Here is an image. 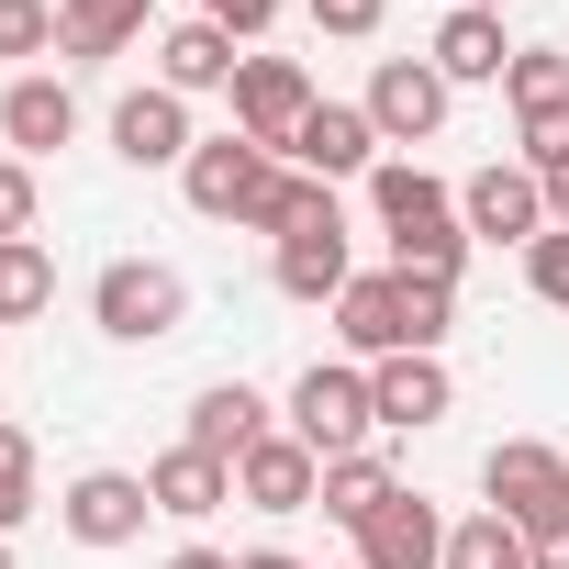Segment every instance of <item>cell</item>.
<instances>
[{
  "label": "cell",
  "instance_id": "obj_35",
  "mask_svg": "<svg viewBox=\"0 0 569 569\" xmlns=\"http://www.w3.org/2000/svg\"><path fill=\"white\" fill-rule=\"evenodd\" d=\"M547 223H558V234H569V168H558V179H547Z\"/></svg>",
  "mask_w": 569,
  "mask_h": 569
},
{
  "label": "cell",
  "instance_id": "obj_25",
  "mask_svg": "<svg viewBox=\"0 0 569 569\" xmlns=\"http://www.w3.org/2000/svg\"><path fill=\"white\" fill-rule=\"evenodd\" d=\"M502 90H513V112H547V101H569V57L558 46H513Z\"/></svg>",
  "mask_w": 569,
  "mask_h": 569
},
{
  "label": "cell",
  "instance_id": "obj_6",
  "mask_svg": "<svg viewBox=\"0 0 569 569\" xmlns=\"http://www.w3.org/2000/svg\"><path fill=\"white\" fill-rule=\"evenodd\" d=\"M302 112H313V79H302L291 57H246V68H234V134H246V146L291 157Z\"/></svg>",
  "mask_w": 569,
  "mask_h": 569
},
{
  "label": "cell",
  "instance_id": "obj_16",
  "mask_svg": "<svg viewBox=\"0 0 569 569\" xmlns=\"http://www.w3.org/2000/svg\"><path fill=\"white\" fill-rule=\"evenodd\" d=\"M369 402H380L391 436H413V425H447L458 413V380H447V358H380L369 369Z\"/></svg>",
  "mask_w": 569,
  "mask_h": 569
},
{
  "label": "cell",
  "instance_id": "obj_19",
  "mask_svg": "<svg viewBox=\"0 0 569 569\" xmlns=\"http://www.w3.org/2000/svg\"><path fill=\"white\" fill-rule=\"evenodd\" d=\"M123 46H146V0H57V57L101 68Z\"/></svg>",
  "mask_w": 569,
  "mask_h": 569
},
{
  "label": "cell",
  "instance_id": "obj_22",
  "mask_svg": "<svg viewBox=\"0 0 569 569\" xmlns=\"http://www.w3.org/2000/svg\"><path fill=\"white\" fill-rule=\"evenodd\" d=\"M513 68V46H502V12H447L436 23V79L447 90H469V79H502Z\"/></svg>",
  "mask_w": 569,
  "mask_h": 569
},
{
  "label": "cell",
  "instance_id": "obj_5",
  "mask_svg": "<svg viewBox=\"0 0 569 569\" xmlns=\"http://www.w3.org/2000/svg\"><path fill=\"white\" fill-rule=\"evenodd\" d=\"M291 436H302L313 458H358V447L380 436V402H369V380H358V369H325V358H313V369L291 380Z\"/></svg>",
  "mask_w": 569,
  "mask_h": 569
},
{
  "label": "cell",
  "instance_id": "obj_33",
  "mask_svg": "<svg viewBox=\"0 0 569 569\" xmlns=\"http://www.w3.org/2000/svg\"><path fill=\"white\" fill-rule=\"evenodd\" d=\"M536 569H569V525H547V536H536Z\"/></svg>",
  "mask_w": 569,
  "mask_h": 569
},
{
  "label": "cell",
  "instance_id": "obj_11",
  "mask_svg": "<svg viewBox=\"0 0 569 569\" xmlns=\"http://www.w3.org/2000/svg\"><path fill=\"white\" fill-rule=\"evenodd\" d=\"M347 279H358V268H347V212H336V201L279 234V291H291V302H336Z\"/></svg>",
  "mask_w": 569,
  "mask_h": 569
},
{
  "label": "cell",
  "instance_id": "obj_18",
  "mask_svg": "<svg viewBox=\"0 0 569 569\" xmlns=\"http://www.w3.org/2000/svg\"><path fill=\"white\" fill-rule=\"evenodd\" d=\"M257 436H268V402H257L246 380H212V391L190 402V436H179V447H201V458H223V469H234Z\"/></svg>",
  "mask_w": 569,
  "mask_h": 569
},
{
  "label": "cell",
  "instance_id": "obj_34",
  "mask_svg": "<svg viewBox=\"0 0 569 569\" xmlns=\"http://www.w3.org/2000/svg\"><path fill=\"white\" fill-rule=\"evenodd\" d=\"M168 569H234V558H223V547H179Z\"/></svg>",
  "mask_w": 569,
  "mask_h": 569
},
{
  "label": "cell",
  "instance_id": "obj_9",
  "mask_svg": "<svg viewBox=\"0 0 569 569\" xmlns=\"http://www.w3.org/2000/svg\"><path fill=\"white\" fill-rule=\"evenodd\" d=\"M458 212H469V234H491V246H536V234H547V179H536L525 157H513V168L491 157V168L458 190Z\"/></svg>",
  "mask_w": 569,
  "mask_h": 569
},
{
  "label": "cell",
  "instance_id": "obj_29",
  "mask_svg": "<svg viewBox=\"0 0 569 569\" xmlns=\"http://www.w3.org/2000/svg\"><path fill=\"white\" fill-rule=\"evenodd\" d=\"M525 279H536V302H558V313H569V234H558V223L525 246Z\"/></svg>",
  "mask_w": 569,
  "mask_h": 569
},
{
  "label": "cell",
  "instance_id": "obj_38",
  "mask_svg": "<svg viewBox=\"0 0 569 569\" xmlns=\"http://www.w3.org/2000/svg\"><path fill=\"white\" fill-rule=\"evenodd\" d=\"M0 569H12V536H0Z\"/></svg>",
  "mask_w": 569,
  "mask_h": 569
},
{
  "label": "cell",
  "instance_id": "obj_8",
  "mask_svg": "<svg viewBox=\"0 0 569 569\" xmlns=\"http://www.w3.org/2000/svg\"><path fill=\"white\" fill-rule=\"evenodd\" d=\"M313 491H325V458H313L291 425H268V436L234 458V502H257V513H313Z\"/></svg>",
  "mask_w": 569,
  "mask_h": 569
},
{
  "label": "cell",
  "instance_id": "obj_10",
  "mask_svg": "<svg viewBox=\"0 0 569 569\" xmlns=\"http://www.w3.org/2000/svg\"><path fill=\"white\" fill-rule=\"evenodd\" d=\"M369 123H380V146H425V134L447 123V79H436V57H380V79H369Z\"/></svg>",
  "mask_w": 569,
  "mask_h": 569
},
{
  "label": "cell",
  "instance_id": "obj_1",
  "mask_svg": "<svg viewBox=\"0 0 569 569\" xmlns=\"http://www.w3.org/2000/svg\"><path fill=\"white\" fill-rule=\"evenodd\" d=\"M369 201H380L391 268L447 279V291H458V268H469V212H458V190H447V179H425L413 157H391V168H369Z\"/></svg>",
  "mask_w": 569,
  "mask_h": 569
},
{
  "label": "cell",
  "instance_id": "obj_20",
  "mask_svg": "<svg viewBox=\"0 0 569 569\" xmlns=\"http://www.w3.org/2000/svg\"><path fill=\"white\" fill-rule=\"evenodd\" d=\"M146 491H157V513L201 525V513H223V502H234V469H223V458H201V447H168V458L146 469Z\"/></svg>",
  "mask_w": 569,
  "mask_h": 569
},
{
  "label": "cell",
  "instance_id": "obj_7",
  "mask_svg": "<svg viewBox=\"0 0 569 569\" xmlns=\"http://www.w3.org/2000/svg\"><path fill=\"white\" fill-rule=\"evenodd\" d=\"M146 513H157V491H146L134 469H79V480H68V502H57V525H68L79 547H134V536H146Z\"/></svg>",
  "mask_w": 569,
  "mask_h": 569
},
{
  "label": "cell",
  "instance_id": "obj_13",
  "mask_svg": "<svg viewBox=\"0 0 569 569\" xmlns=\"http://www.w3.org/2000/svg\"><path fill=\"white\" fill-rule=\"evenodd\" d=\"M369 157H380L369 101H313V112H302V134H291V168H302V179H325V190H336L347 168H369Z\"/></svg>",
  "mask_w": 569,
  "mask_h": 569
},
{
  "label": "cell",
  "instance_id": "obj_28",
  "mask_svg": "<svg viewBox=\"0 0 569 569\" xmlns=\"http://www.w3.org/2000/svg\"><path fill=\"white\" fill-rule=\"evenodd\" d=\"M525 168H536V179H558V168H569V101L525 112Z\"/></svg>",
  "mask_w": 569,
  "mask_h": 569
},
{
  "label": "cell",
  "instance_id": "obj_37",
  "mask_svg": "<svg viewBox=\"0 0 569 569\" xmlns=\"http://www.w3.org/2000/svg\"><path fill=\"white\" fill-rule=\"evenodd\" d=\"M458 12H513V0H458Z\"/></svg>",
  "mask_w": 569,
  "mask_h": 569
},
{
  "label": "cell",
  "instance_id": "obj_27",
  "mask_svg": "<svg viewBox=\"0 0 569 569\" xmlns=\"http://www.w3.org/2000/svg\"><path fill=\"white\" fill-rule=\"evenodd\" d=\"M57 46V0H0V57H46Z\"/></svg>",
  "mask_w": 569,
  "mask_h": 569
},
{
  "label": "cell",
  "instance_id": "obj_31",
  "mask_svg": "<svg viewBox=\"0 0 569 569\" xmlns=\"http://www.w3.org/2000/svg\"><path fill=\"white\" fill-rule=\"evenodd\" d=\"M201 23H223L234 46H257V34L279 23V0H201Z\"/></svg>",
  "mask_w": 569,
  "mask_h": 569
},
{
  "label": "cell",
  "instance_id": "obj_15",
  "mask_svg": "<svg viewBox=\"0 0 569 569\" xmlns=\"http://www.w3.org/2000/svg\"><path fill=\"white\" fill-rule=\"evenodd\" d=\"M358 569H447V513L425 491H391L380 525L358 536Z\"/></svg>",
  "mask_w": 569,
  "mask_h": 569
},
{
  "label": "cell",
  "instance_id": "obj_12",
  "mask_svg": "<svg viewBox=\"0 0 569 569\" xmlns=\"http://www.w3.org/2000/svg\"><path fill=\"white\" fill-rule=\"evenodd\" d=\"M112 157L123 168H190V101L179 90H123L112 101Z\"/></svg>",
  "mask_w": 569,
  "mask_h": 569
},
{
  "label": "cell",
  "instance_id": "obj_14",
  "mask_svg": "<svg viewBox=\"0 0 569 569\" xmlns=\"http://www.w3.org/2000/svg\"><path fill=\"white\" fill-rule=\"evenodd\" d=\"M0 134H12V157L34 168V157H57L68 134H79V90L68 79H46V68H23L12 90H0Z\"/></svg>",
  "mask_w": 569,
  "mask_h": 569
},
{
  "label": "cell",
  "instance_id": "obj_3",
  "mask_svg": "<svg viewBox=\"0 0 569 569\" xmlns=\"http://www.w3.org/2000/svg\"><path fill=\"white\" fill-rule=\"evenodd\" d=\"M90 325H101L112 347H168V336L190 325V279H179L168 257H112V268L90 279Z\"/></svg>",
  "mask_w": 569,
  "mask_h": 569
},
{
  "label": "cell",
  "instance_id": "obj_30",
  "mask_svg": "<svg viewBox=\"0 0 569 569\" xmlns=\"http://www.w3.org/2000/svg\"><path fill=\"white\" fill-rule=\"evenodd\" d=\"M23 234H34V168L0 157V246H23Z\"/></svg>",
  "mask_w": 569,
  "mask_h": 569
},
{
  "label": "cell",
  "instance_id": "obj_21",
  "mask_svg": "<svg viewBox=\"0 0 569 569\" xmlns=\"http://www.w3.org/2000/svg\"><path fill=\"white\" fill-rule=\"evenodd\" d=\"M391 491H402V480H391V458H380V447H358V458H325V491H313V513H336L347 536H369Z\"/></svg>",
  "mask_w": 569,
  "mask_h": 569
},
{
  "label": "cell",
  "instance_id": "obj_24",
  "mask_svg": "<svg viewBox=\"0 0 569 569\" xmlns=\"http://www.w3.org/2000/svg\"><path fill=\"white\" fill-rule=\"evenodd\" d=\"M57 302V257L23 234V246H0V325H34Z\"/></svg>",
  "mask_w": 569,
  "mask_h": 569
},
{
  "label": "cell",
  "instance_id": "obj_2",
  "mask_svg": "<svg viewBox=\"0 0 569 569\" xmlns=\"http://www.w3.org/2000/svg\"><path fill=\"white\" fill-rule=\"evenodd\" d=\"M447 313H458V291L447 279H413V268H380V279H347L336 291V336L358 358H436Z\"/></svg>",
  "mask_w": 569,
  "mask_h": 569
},
{
  "label": "cell",
  "instance_id": "obj_4",
  "mask_svg": "<svg viewBox=\"0 0 569 569\" xmlns=\"http://www.w3.org/2000/svg\"><path fill=\"white\" fill-rule=\"evenodd\" d=\"M480 491H491V513H502V525H525V536L569 525V458H558V447H536V436H502V447L480 458Z\"/></svg>",
  "mask_w": 569,
  "mask_h": 569
},
{
  "label": "cell",
  "instance_id": "obj_32",
  "mask_svg": "<svg viewBox=\"0 0 569 569\" xmlns=\"http://www.w3.org/2000/svg\"><path fill=\"white\" fill-rule=\"evenodd\" d=\"M380 12H391V0H313V23H325V34H347V46H358V34H380Z\"/></svg>",
  "mask_w": 569,
  "mask_h": 569
},
{
  "label": "cell",
  "instance_id": "obj_23",
  "mask_svg": "<svg viewBox=\"0 0 569 569\" xmlns=\"http://www.w3.org/2000/svg\"><path fill=\"white\" fill-rule=\"evenodd\" d=\"M447 569H536V536H525V525H502V513L480 502L469 525H447Z\"/></svg>",
  "mask_w": 569,
  "mask_h": 569
},
{
  "label": "cell",
  "instance_id": "obj_26",
  "mask_svg": "<svg viewBox=\"0 0 569 569\" xmlns=\"http://www.w3.org/2000/svg\"><path fill=\"white\" fill-rule=\"evenodd\" d=\"M23 513H34V436L0 425V536H12Z\"/></svg>",
  "mask_w": 569,
  "mask_h": 569
},
{
  "label": "cell",
  "instance_id": "obj_36",
  "mask_svg": "<svg viewBox=\"0 0 569 569\" xmlns=\"http://www.w3.org/2000/svg\"><path fill=\"white\" fill-rule=\"evenodd\" d=\"M234 569H302V558H279V547H246V558H234Z\"/></svg>",
  "mask_w": 569,
  "mask_h": 569
},
{
  "label": "cell",
  "instance_id": "obj_17",
  "mask_svg": "<svg viewBox=\"0 0 569 569\" xmlns=\"http://www.w3.org/2000/svg\"><path fill=\"white\" fill-rule=\"evenodd\" d=\"M234 68H246V57H234L223 23H168V34H157V90H179V101H190V90H234Z\"/></svg>",
  "mask_w": 569,
  "mask_h": 569
}]
</instances>
